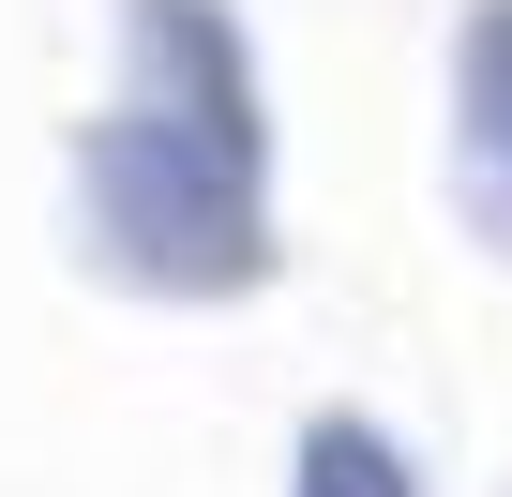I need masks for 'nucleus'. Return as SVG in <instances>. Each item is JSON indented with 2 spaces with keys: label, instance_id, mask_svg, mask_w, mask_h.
Wrapping results in <instances>:
<instances>
[{
  "label": "nucleus",
  "instance_id": "f257e3e1",
  "mask_svg": "<svg viewBox=\"0 0 512 497\" xmlns=\"http://www.w3.org/2000/svg\"><path fill=\"white\" fill-rule=\"evenodd\" d=\"M76 226L91 272L136 302H256L272 287V136H211L181 106H91L76 121Z\"/></svg>",
  "mask_w": 512,
  "mask_h": 497
},
{
  "label": "nucleus",
  "instance_id": "f03ea898",
  "mask_svg": "<svg viewBox=\"0 0 512 497\" xmlns=\"http://www.w3.org/2000/svg\"><path fill=\"white\" fill-rule=\"evenodd\" d=\"M121 91L211 136H272V76H256V31L226 0H121Z\"/></svg>",
  "mask_w": 512,
  "mask_h": 497
},
{
  "label": "nucleus",
  "instance_id": "7ed1b4c3",
  "mask_svg": "<svg viewBox=\"0 0 512 497\" xmlns=\"http://www.w3.org/2000/svg\"><path fill=\"white\" fill-rule=\"evenodd\" d=\"M452 211L482 257H512V0H467L452 31Z\"/></svg>",
  "mask_w": 512,
  "mask_h": 497
},
{
  "label": "nucleus",
  "instance_id": "20e7f679",
  "mask_svg": "<svg viewBox=\"0 0 512 497\" xmlns=\"http://www.w3.org/2000/svg\"><path fill=\"white\" fill-rule=\"evenodd\" d=\"M287 497H422V467H407V437H392V422L317 407V422H302V452H287Z\"/></svg>",
  "mask_w": 512,
  "mask_h": 497
}]
</instances>
